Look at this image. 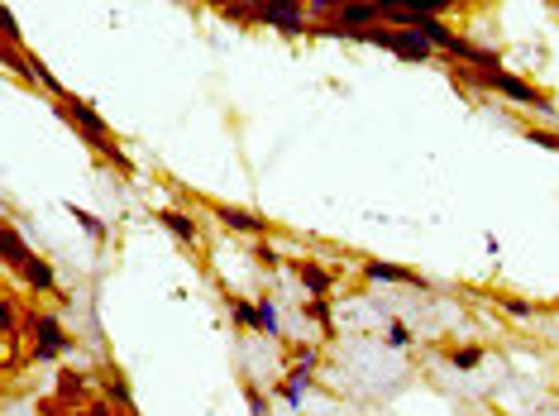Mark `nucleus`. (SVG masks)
I'll return each instance as SVG.
<instances>
[{"instance_id": "nucleus-12", "label": "nucleus", "mask_w": 559, "mask_h": 416, "mask_svg": "<svg viewBox=\"0 0 559 416\" xmlns=\"http://www.w3.org/2000/svg\"><path fill=\"white\" fill-rule=\"evenodd\" d=\"M459 5L464 0H378V10H411V15H445Z\"/></svg>"}, {"instance_id": "nucleus-21", "label": "nucleus", "mask_w": 559, "mask_h": 416, "mask_svg": "<svg viewBox=\"0 0 559 416\" xmlns=\"http://www.w3.org/2000/svg\"><path fill=\"white\" fill-rule=\"evenodd\" d=\"M249 254H254V263H258V268H268V273L287 263V259H282V254H278V249H273L268 240H254V249H249Z\"/></svg>"}, {"instance_id": "nucleus-6", "label": "nucleus", "mask_w": 559, "mask_h": 416, "mask_svg": "<svg viewBox=\"0 0 559 416\" xmlns=\"http://www.w3.org/2000/svg\"><path fill=\"white\" fill-rule=\"evenodd\" d=\"M211 216L225 225V230H235V235H254V240H268V216H258V211H244V206H230V201H215Z\"/></svg>"}, {"instance_id": "nucleus-29", "label": "nucleus", "mask_w": 559, "mask_h": 416, "mask_svg": "<svg viewBox=\"0 0 559 416\" xmlns=\"http://www.w3.org/2000/svg\"><path fill=\"white\" fill-rule=\"evenodd\" d=\"M344 5H349V0H311V15H330V20H335Z\"/></svg>"}, {"instance_id": "nucleus-14", "label": "nucleus", "mask_w": 559, "mask_h": 416, "mask_svg": "<svg viewBox=\"0 0 559 416\" xmlns=\"http://www.w3.org/2000/svg\"><path fill=\"white\" fill-rule=\"evenodd\" d=\"M0 240H5V249H0V254H5V268H20V263L29 259V254H34V249H24V235L15 230V220H5Z\"/></svg>"}, {"instance_id": "nucleus-23", "label": "nucleus", "mask_w": 559, "mask_h": 416, "mask_svg": "<svg viewBox=\"0 0 559 416\" xmlns=\"http://www.w3.org/2000/svg\"><path fill=\"white\" fill-rule=\"evenodd\" d=\"M316 364H321V345H297V350H292V369L316 373Z\"/></svg>"}, {"instance_id": "nucleus-4", "label": "nucleus", "mask_w": 559, "mask_h": 416, "mask_svg": "<svg viewBox=\"0 0 559 416\" xmlns=\"http://www.w3.org/2000/svg\"><path fill=\"white\" fill-rule=\"evenodd\" d=\"M306 15H311V5H301V0H263V24L287 34V39L311 34V20Z\"/></svg>"}, {"instance_id": "nucleus-3", "label": "nucleus", "mask_w": 559, "mask_h": 416, "mask_svg": "<svg viewBox=\"0 0 559 416\" xmlns=\"http://www.w3.org/2000/svg\"><path fill=\"white\" fill-rule=\"evenodd\" d=\"M24 330H29V359L34 364H53L58 354H72V335L63 330V321H58V311H29L24 316Z\"/></svg>"}, {"instance_id": "nucleus-22", "label": "nucleus", "mask_w": 559, "mask_h": 416, "mask_svg": "<svg viewBox=\"0 0 559 416\" xmlns=\"http://www.w3.org/2000/svg\"><path fill=\"white\" fill-rule=\"evenodd\" d=\"M497 302H502V311H507V316H516V321H531V316H536V302H526V297H497Z\"/></svg>"}, {"instance_id": "nucleus-20", "label": "nucleus", "mask_w": 559, "mask_h": 416, "mask_svg": "<svg viewBox=\"0 0 559 416\" xmlns=\"http://www.w3.org/2000/svg\"><path fill=\"white\" fill-rule=\"evenodd\" d=\"M67 216L77 220V225H82V230L91 235V240H106V235H110V230H106V220H96L91 211H82V206H67Z\"/></svg>"}, {"instance_id": "nucleus-2", "label": "nucleus", "mask_w": 559, "mask_h": 416, "mask_svg": "<svg viewBox=\"0 0 559 416\" xmlns=\"http://www.w3.org/2000/svg\"><path fill=\"white\" fill-rule=\"evenodd\" d=\"M450 77H459V82H469V87H478V91H497V96H507L512 106H531V110H540V115H559V106L545 96V91L531 87V82H521V77H512L507 67H502V72L464 67V72H450Z\"/></svg>"}, {"instance_id": "nucleus-9", "label": "nucleus", "mask_w": 559, "mask_h": 416, "mask_svg": "<svg viewBox=\"0 0 559 416\" xmlns=\"http://www.w3.org/2000/svg\"><path fill=\"white\" fill-rule=\"evenodd\" d=\"M20 273V283L34 292V297H58V273H53V263L39 259V254H29V259L15 268Z\"/></svg>"}, {"instance_id": "nucleus-18", "label": "nucleus", "mask_w": 559, "mask_h": 416, "mask_svg": "<svg viewBox=\"0 0 559 416\" xmlns=\"http://www.w3.org/2000/svg\"><path fill=\"white\" fill-rule=\"evenodd\" d=\"M478 364H483V345H459V350H450V369L473 373Z\"/></svg>"}, {"instance_id": "nucleus-28", "label": "nucleus", "mask_w": 559, "mask_h": 416, "mask_svg": "<svg viewBox=\"0 0 559 416\" xmlns=\"http://www.w3.org/2000/svg\"><path fill=\"white\" fill-rule=\"evenodd\" d=\"M82 393V373H63L58 378V397H77Z\"/></svg>"}, {"instance_id": "nucleus-8", "label": "nucleus", "mask_w": 559, "mask_h": 416, "mask_svg": "<svg viewBox=\"0 0 559 416\" xmlns=\"http://www.w3.org/2000/svg\"><path fill=\"white\" fill-rule=\"evenodd\" d=\"M387 53H397L402 63H430V58H435V44H430L421 29H392Z\"/></svg>"}, {"instance_id": "nucleus-25", "label": "nucleus", "mask_w": 559, "mask_h": 416, "mask_svg": "<svg viewBox=\"0 0 559 416\" xmlns=\"http://www.w3.org/2000/svg\"><path fill=\"white\" fill-rule=\"evenodd\" d=\"M0 321H5V340H10V345H15V335H20V311H15V302H10V297H5V302H0Z\"/></svg>"}, {"instance_id": "nucleus-26", "label": "nucleus", "mask_w": 559, "mask_h": 416, "mask_svg": "<svg viewBox=\"0 0 559 416\" xmlns=\"http://www.w3.org/2000/svg\"><path fill=\"white\" fill-rule=\"evenodd\" d=\"M387 345H392V350H407V345H411V326H407V321H392V326H387Z\"/></svg>"}, {"instance_id": "nucleus-17", "label": "nucleus", "mask_w": 559, "mask_h": 416, "mask_svg": "<svg viewBox=\"0 0 559 416\" xmlns=\"http://www.w3.org/2000/svg\"><path fill=\"white\" fill-rule=\"evenodd\" d=\"M230 316H235V326H239V330H254V335H258V302L230 297Z\"/></svg>"}, {"instance_id": "nucleus-31", "label": "nucleus", "mask_w": 559, "mask_h": 416, "mask_svg": "<svg viewBox=\"0 0 559 416\" xmlns=\"http://www.w3.org/2000/svg\"><path fill=\"white\" fill-rule=\"evenodd\" d=\"M110 407H115L110 397H101V402H86V416H115V412H110Z\"/></svg>"}, {"instance_id": "nucleus-19", "label": "nucleus", "mask_w": 559, "mask_h": 416, "mask_svg": "<svg viewBox=\"0 0 559 416\" xmlns=\"http://www.w3.org/2000/svg\"><path fill=\"white\" fill-rule=\"evenodd\" d=\"M306 316H311L316 326H325V340L335 335V326H330V321H335V311H330V297H311V302H306Z\"/></svg>"}, {"instance_id": "nucleus-7", "label": "nucleus", "mask_w": 559, "mask_h": 416, "mask_svg": "<svg viewBox=\"0 0 559 416\" xmlns=\"http://www.w3.org/2000/svg\"><path fill=\"white\" fill-rule=\"evenodd\" d=\"M287 268H292V278L301 283V292H306V297H330V292H335V273H330L325 263H316V259H287Z\"/></svg>"}, {"instance_id": "nucleus-16", "label": "nucleus", "mask_w": 559, "mask_h": 416, "mask_svg": "<svg viewBox=\"0 0 559 416\" xmlns=\"http://www.w3.org/2000/svg\"><path fill=\"white\" fill-rule=\"evenodd\" d=\"M106 397H110V402H115V412H120V416H129V412H134V393H129V383H125V378H120V373H115V369H110Z\"/></svg>"}, {"instance_id": "nucleus-24", "label": "nucleus", "mask_w": 559, "mask_h": 416, "mask_svg": "<svg viewBox=\"0 0 559 416\" xmlns=\"http://www.w3.org/2000/svg\"><path fill=\"white\" fill-rule=\"evenodd\" d=\"M244 402H249V416H268V397H263L254 378H244Z\"/></svg>"}, {"instance_id": "nucleus-1", "label": "nucleus", "mask_w": 559, "mask_h": 416, "mask_svg": "<svg viewBox=\"0 0 559 416\" xmlns=\"http://www.w3.org/2000/svg\"><path fill=\"white\" fill-rule=\"evenodd\" d=\"M53 110H58V120H67L72 125V134H82V144L86 149H96V154L106 158V163H115L120 173H134V163L125 158V149L115 144V134H110V125L101 120V110L91 106V101H82V96H72L67 91L63 101H53Z\"/></svg>"}, {"instance_id": "nucleus-30", "label": "nucleus", "mask_w": 559, "mask_h": 416, "mask_svg": "<svg viewBox=\"0 0 559 416\" xmlns=\"http://www.w3.org/2000/svg\"><path fill=\"white\" fill-rule=\"evenodd\" d=\"M0 29H5V48H20V24H15V15H10V10H5Z\"/></svg>"}, {"instance_id": "nucleus-13", "label": "nucleus", "mask_w": 559, "mask_h": 416, "mask_svg": "<svg viewBox=\"0 0 559 416\" xmlns=\"http://www.w3.org/2000/svg\"><path fill=\"white\" fill-rule=\"evenodd\" d=\"M306 388H311V373H306V369H287V378L278 383V397L287 402V407H297V412H301V397H306Z\"/></svg>"}, {"instance_id": "nucleus-32", "label": "nucleus", "mask_w": 559, "mask_h": 416, "mask_svg": "<svg viewBox=\"0 0 559 416\" xmlns=\"http://www.w3.org/2000/svg\"><path fill=\"white\" fill-rule=\"evenodd\" d=\"M555 311H559V297H555Z\"/></svg>"}, {"instance_id": "nucleus-27", "label": "nucleus", "mask_w": 559, "mask_h": 416, "mask_svg": "<svg viewBox=\"0 0 559 416\" xmlns=\"http://www.w3.org/2000/svg\"><path fill=\"white\" fill-rule=\"evenodd\" d=\"M526 139H531V144H540V149H550V154H559V134L536 130V125H531V130H526Z\"/></svg>"}, {"instance_id": "nucleus-15", "label": "nucleus", "mask_w": 559, "mask_h": 416, "mask_svg": "<svg viewBox=\"0 0 559 416\" xmlns=\"http://www.w3.org/2000/svg\"><path fill=\"white\" fill-rule=\"evenodd\" d=\"M258 335H268V340H282L278 302H273V297H258Z\"/></svg>"}, {"instance_id": "nucleus-10", "label": "nucleus", "mask_w": 559, "mask_h": 416, "mask_svg": "<svg viewBox=\"0 0 559 416\" xmlns=\"http://www.w3.org/2000/svg\"><path fill=\"white\" fill-rule=\"evenodd\" d=\"M364 278L368 283H383V287H426V278L416 268H402V263H387V259H368Z\"/></svg>"}, {"instance_id": "nucleus-5", "label": "nucleus", "mask_w": 559, "mask_h": 416, "mask_svg": "<svg viewBox=\"0 0 559 416\" xmlns=\"http://www.w3.org/2000/svg\"><path fill=\"white\" fill-rule=\"evenodd\" d=\"M5 67H10V72H24L29 82H39V87L48 91L53 101H63V96H67V87L58 82V77H53V72H48V67H43L39 53H24V48H5Z\"/></svg>"}, {"instance_id": "nucleus-11", "label": "nucleus", "mask_w": 559, "mask_h": 416, "mask_svg": "<svg viewBox=\"0 0 559 416\" xmlns=\"http://www.w3.org/2000/svg\"><path fill=\"white\" fill-rule=\"evenodd\" d=\"M153 220L168 230L177 244H187V249H196L201 244V230H196V220L187 216V211H172V206H163V211H153Z\"/></svg>"}, {"instance_id": "nucleus-33", "label": "nucleus", "mask_w": 559, "mask_h": 416, "mask_svg": "<svg viewBox=\"0 0 559 416\" xmlns=\"http://www.w3.org/2000/svg\"><path fill=\"white\" fill-rule=\"evenodd\" d=\"M129 416H139V412H129Z\"/></svg>"}]
</instances>
